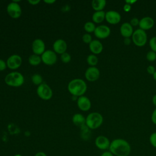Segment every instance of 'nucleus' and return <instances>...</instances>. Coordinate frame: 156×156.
I'll use <instances>...</instances> for the list:
<instances>
[{
	"label": "nucleus",
	"mask_w": 156,
	"mask_h": 156,
	"mask_svg": "<svg viewBox=\"0 0 156 156\" xmlns=\"http://www.w3.org/2000/svg\"><path fill=\"white\" fill-rule=\"evenodd\" d=\"M109 151L115 156H129L131 152L129 143L122 138H116L110 143Z\"/></svg>",
	"instance_id": "nucleus-1"
},
{
	"label": "nucleus",
	"mask_w": 156,
	"mask_h": 156,
	"mask_svg": "<svg viewBox=\"0 0 156 156\" xmlns=\"http://www.w3.org/2000/svg\"><path fill=\"white\" fill-rule=\"evenodd\" d=\"M69 92L73 96H81L86 92L87 85L85 82L81 79H74L71 80L68 85Z\"/></svg>",
	"instance_id": "nucleus-2"
},
{
	"label": "nucleus",
	"mask_w": 156,
	"mask_h": 156,
	"mask_svg": "<svg viewBox=\"0 0 156 156\" xmlns=\"http://www.w3.org/2000/svg\"><path fill=\"white\" fill-rule=\"evenodd\" d=\"M4 80L5 83L9 86L18 87L24 83V78L21 73L13 71L7 74L5 77Z\"/></svg>",
	"instance_id": "nucleus-3"
},
{
	"label": "nucleus",
	"mask_w": 156,
	"mask_h": 156,
	"mask_svg": "<svg viewBox=\"0 0 156 156\" xmlns=\"http://www.w3.org/2000/svg\"><path fill=\"white\" fill-rule=\"evenodd\" d=\"M103 122V116L98 112L89 113L86 117L85 124L90 129H96L99 128Z\"/></svg>",
	"instance_id": "nucleus-4"
},
{
	"label": "nucleus",
	"mask_w": 156,
	"mask_h": 156,
	"mask_svg": "<svg viewBox=\"0 0 156 156\" xmlns=\"http://www.w3.org/2000/svg\"><path fill=\"white\" fill-rule=\"evenodd\" d=\"M147 40V35L146 31L138 29L133 31L132 35V41L138 47H142L146 44Z\"/></svg>",
	"instance_id": "nucleus-5"
},
{
	"label": "nucleus",
	"mask_w": 156,
	"mask_h": 156,
	"mask_svg": "<svg viewBox=\"0 0 156 156\" xmlns=\"http://www.w3.org/2000/svg\"><path fill=\"white\" fill-rule=\"evenodd\" d=\"M37 93L41 99L45 101L51 99L52 96V91L51 88L45 83H42L38 86L37 88Z\"/></svg>",
	"instance_id": "nucleus-6"
},
{
	"label": "nucleus",
	"mask_w": 156,
	"mask_h": 156,
	"mask_svg": "<svg viewBox=\"0 0 156 156\" xmlns=\"http://www.w3.org/2000/svg\"><path fill=\"white\" fill-rule=\"evenodd\" d=\"M7 12L10 17L15 19L18 18L22 13V10L20 5L14 1L11 2L7 5Z\"/></svg>",
	"instance_id": "nucleus-7"
},
{
	"label": "nucleus",
	"mask_w": 156,
	"mask_h": 156,
	"mask_svg": "<svg viewBox=\"0 0 156 156\" xmlns=\"http://www.w3.org/2000/svg\"><path fill=\"white\" fill-rule=\"evenodd\" d=\"M41 61L46 65L55 64L57 60L56 53L51 50H46L41 55Z\"/></svg>",
	"instance_id": "nucleus-8"
},
{
	"label": "nucleus",
	"mask_w": 156,
	"mask_h": 156,
	"mask_svg": "<svg viewBox=\"0 0 156 156\" xmlns=\"http://www.w3.org/2000/svg\"><path fill=\"white\" fill-rule=\"evenodd\" d=\"M6 63L9 69L15 70L21 66L22 64V58L19 55L13 54L7 58Z\"/></svg>",
	"instance_id": "nucleus-9"
},
{
	"label": "nucleus",
	"mask_w": 156,
	"mask_h": 156,
	"mask_svg": "<svg viewBox=\"0 0 156 156\" xmlns=\"http://www.w3.org/2000/svg\"><path fill=\"white\" fill-rule=\"evenodd\" d=\"M110 141L109 139L104 135H99L97 136L94 141V144L96 147L100 150L106 151L107 149H109Z\"/></svg>",
	"instance_id": "nucleus-10"
},
{
	"label": "nucleus",
	"mask_w": 156,
	"mask_h": 156,
	"mask_svg": "<svg viewBox=\"0 0 156 156\" xmlns=\"http://www.w3.org/2000/svg\"><path fill=\"white\" fill-rule=\"evenodd\" d=\"M111 30L108 26L106 25H99L96 27L94 34L98 38L104 39L107 38L110 34Z\"/></svg>",
	"instance_id": "nucleus-11"
},
{
	"label": "nucleus",
	"mask_w": 156,
	"mask_h": 156,
	"mask_svg": "<svg viewBox=\"0 0 156 156\" xmlns=\"http://www.w3.org/2000/svg\"><path fill=\"white\" fill-rule=\"evenodd\" d=\"M100 76V71L96 66L88 67L85 73V77L86 79L90 82H94L97 80Z\"/></svg>",
	"instance_id": "nucleus-12"
},
{
	"label": "nucleus",
	"mask_w": 156,
	"mask_h": 156,
	"mask_svg": "<svg viewBox=\"0 0 156 156\" xmlns=\"http://www.w3.org/2000/svg\"><path fill=\"white\" fill-rule=\"evenodd\" d=\"M107 22L111 24H116L121 20L120 13L115 10H109L105 12V19Z\"/></svg>",
	"instance_id": "nucleus-13"
},
{
	"label": "nucleus",
	"mask_w": 156,
	"mask_h": 156,
	"mask_svg": "<svg viewBox=\"0 0 156 156\" xmlns=\"http://www.w3.org/2000/svg\"><path fill=\"white\" fill-rule=\"evenodd\" d=\"M32 49L34 54L38 55H42L45 51V44L44 41L40 38L34 40L32 44Z\"/></svg>",
	"instance_id": "nucleus-14"
},
{
	"label": "nucleus",
	"mask_w": 156,
	"mask_h": 156,
	"mask_svg": "<svg viewBox=\"0 0 156 156\" xmlns=\"http://www.w3.org/2000/svg\"><path fill=\"white\" fill-rule=\"evenodd\" d=\"M77 104L79 108L82 111H88L90 109L91 103L88 98L85 96H81L78 98Z\"/></svg>",
	"instance_id": "nucleus-15"
},
{
	"label": "nucleus",
	"mask_w": 156,
	"mask_h": 156,
	"mask_svg": "<svg viewBox=\"0 0 156 156\" xmlns=\"http://www.w3.org/2000/svg\"><path fill=\"white\" fill-rule=\"evenodd\" d=\"M154 25V20L150 16H144L140 20L139 27L140 29L146 31L151 29Z\"/></svg>",
	"instance_id": "nucleus-16"
},
{
	"label": "nucleus",
	"mask_w": 156,
	"mask_h": 156,
	"mask_svg": "<svg viewBox=\"0 0 156 156\" xmlns=\"http://www.w3.org/2000/svg\"><path fill=\"white\" fill-rule=\"evenodd\" d=\"M54 51L56 54H62L66 52L67 49V44L66 41L62 39H58L55 40L53 44Z\"/></svg>",
	"instance_id": "nucleus-17"
},
{
	"label": "nucleus",
	"mask_w": 156,
	"mask_h": 156,
	"mask_svg": "<svg viewBox=\"0 0 156 156\" xmlns=\"http://www.w3.org/2000/svg\"><path fill=\"white\" fill-rule=\"evenodd\" d=\"M120 33L124 38H130L133 33V26L130 23H124L120 26Z\"/></svg>",
	"instance_id": "nucleus-18"
},
{
	"label": "nucleus",
	"mask_w": 156,
	"mask_h": 156,
	"mask_svg": "<svg viewBox=\"0 0 156 156\" xmlns=\"http://www.w3.org/2000/svg\"><path fill=\"white\" fill-rule=\"evenodd\" d=\"M89 49L93 54H99L103 50V45L99 40H93L89 44Z\"/></svg>",
	"instance_id": "nucleus-19"
},
{
	"label": "nucleus",
	"mask_w": 156,
	"mask_h": 156,
	"mask_svg": "<svg viewBox=\"0 0 156 156\" xmlns=\"http://www.w3.org/2000/svg\"><path fill=\"white\" fill-rule=\"evenodd\" d=\"M72 121L74 125L81 127L85 125L86 118H85V116L80 113H76L73 115Z\"/></svg>",
	"instance_id": "nucleus-20"
},
{
	"label": "nucleus",
	"mask_w": 156,
	"mask_h": 156,
	"mask_svg": "<svg viewBox=\"0 0 156 156\" xmlns=\"http://www.w3.org/2000/svg\"><path fill=\"white\" fill-rule=\"evenodd\" d=\"M105 19V12L104 10L96 11L92 15L93 21L95 23H101Z\"/></svg>",
	"instance_id": "nucleus-21"
},
{
	"label": "nucleus",
	"mask_w": 156,
	"mask_h": 156,
	"mask_svg": "<svg viewBox=\"0 0 156 156\" xmlns=\"http://www.w3.org/2000/svg\"><path fill=\"white\" fill-rule=\"evenodd\" d=\"M106 5L105 0H93L91 2L92 8L96 11H102Z\"/></svg>",
	"instance_id": "nucleus-22"
},
{
	"label": "nucleus",
	"mask_w": 156,
	"mask_h": 156,
	"mask_svg": "<svg viewBox=\"0 0 156 156\" xmlns=\"http://www.w3.org/2000/svg\"><path fill=\"white\" fill-rule=\"evenodd\" d=\"M28 61L29 64L32 66L38 65L41 63V62H42L41 57H40V55H38L34 54L29 56L28 58Z\"/></svg>",
	"instance_id": "nucleus-23"
},
{
	"label": "nucleus",
	"mask_w": 156,
	"mask_h": 156,
	"mask_svg": "<svg viewBox=\"0 0 156 156\" xmlns=\"http://www.w3.org/2000/svg\"><path fill=\"white\" fill-rule=\"evenodd\" d=\"M87 62L90 66H95L98 63V58L96 55L91 54L88 55Z\"/></svg>",
	"instance_id": "nucleus-24"
},
{
	"label": "nucleus",
	"mask_w": 156,
	"mask_h": 156,
	"mask_svg": "<svg viewBox=\"0 0 156 156\" xmlns=\"http://www.w3.org/2000/svg\"><path fill=\"white\" fill-rule=\"evenodd\" d=\"M83 27H84L85 30L87 33L90 34L91 32H94V31L96 29V26L94 23H93L91 21H88L85 23Z\"/></svg>",
	"instance_id": "nucleus-25"
},
{
	"label": "nucleus",
	"mask_w": 156,
	"mask_h": 156,
	"mask_svg": "<svg viewBox=\"0 0 156 156\" xmlns=\"http://www.w3.org/2000/svg\"><path fill=\"white\" fill-rule=\"evenodd\" d=\"M31 80L34 84L39 86L43 83V78L39 74H34L31 77Z\"/></svg>",
	"instance_id": "nucleus-26"
},
{
	"label": "nucleus",
	"mask_w": 156,
	"mask_h": 156,
	"mask_svg": "<svg viewBox=\"0 0 156 156\" xmlns=\"http://www.w3.org/2000/svg\"><path fill=\"white\" fill-rule=\"evenodd\" d=\"M60 59L61 60L65 63H68L71 61V55L68 53V52H64L60 55Z\"/></svg>",
	"instance_id": "nucleus-27"
},
{
	"label": "nucleus",
	"mask_w": 156,
	"mask_h": 156,
	"mask_svg": "<svg viewBox=\"0 0 156 156\" xmlns=\"http://www.w3.org/2000/svg\"><path fill=\"white\" fill-rule=\"evenodd\" d=\"M146 59L149 62L155 61L156 60V52L151 50L147 52V53L146 54Z\"/></svg>",
	"instance_id": "nucleus-28"
},
{
	"label": "nucleus",
	"mask_w": 156,
	"mask_h": 156,
	"mask_svg": "<svg viewBox=\"0 0 156 156\" xmlns=\"http://www.w3.org/2000/svg\"><path fill=\"white\" fill-rule=\"evenodd\" d=\"M149 46L151 49V51L156 52V36L152 37L149 40Z\"/></svg>",
	"instance_id": "nucleus-29"
},
{
	"label": "nucleus",
	"mask_w": 156,
	"mask_h": 156,
	"mask_svg": "<svg viewBox=\"0 0 156 156\" xmlns=\"http://www.w3.org/2000/svg\"><path fill=\"white\" fill-rule=\"evenodd\" d=\"M82 40L83 41L86 43V44H90L91 41H92V37L91 35L88 34V33H86L85 34L83 35L82 36Z\"/></svg>",
	"instance_id": "nucleus-30"
},
{
	"label": "nucleus",
	"mask_w": 156,
	"mask_h": 156,
	"mask_svg": "<svg viewBox=\"0 0 156 156\" xmlns=\"http://www.w3.org/2000/svg\"><path fill=\"white\" fill-rule=\"evenodd\" d=\"M149 142L150 144L155 148H156V132H153L149 136Z\"/></svg>",
	"instance_id": "nucleus-31"
},
{
	"label": "nucleus",
	"mask_w": 156,
	"mask_h": 156,
	"mask_svg": "<svg viewBox=\"0 0 156 156\" xmlns=\"http://www.w3.org/2000/svg\"><path fill=\"white\" fill-rule=\"evenodd\" d=\"M139 22H140V20H138L137 18L136 17H134V18H132L131 20H130V24L132 26H138L139 25Z\"/></svg>",
	"instance_id": "nucleus-32"
},
{
	"label": "nucleus",
	"mask_w": 156,
	"mask_h": 156,
	"mask_svg": "<svg viewBox=\"0 0 156 156\" xmlns=\"http://www.w3.org/2000/svg\"><path fill=\"white\" fill-rule=\"evenodd\" d=\"M146 70H147V72L149 74H152L153 75L154 74V73L155 72V68L154 66L152 65H149L146 68Z\"/></svg>",
	"instance_id": "nucleus-33"
},
{
	"label": "nucleus",
	"mask_w": 156,
	"mask_h": 156,
	"mask_svg": "<svg viewBox=\"0 0 156 156\" xmlns=\"http://www.w3.org/2000/svg\"><path fill=\"white\" fill-rule=\"evenodd\" d=\"M7 63L2 59H0V71H4L7 68Z\"/></svg>",
	"instance_id": "nucleus-34"
},
{
	"label": "nucleus",
	"mask_w": 156,
	"mask_h": 156,
	"mask_svg": "<svg viewBox=\"0 0 156 156\" xmlns=\"http://www.w3.org/2000/svg\"><path fill=\"white\" fill-rule=\"evenodd\" d=\"M151 120L152 122L156 125V108L154 110L152 115H151Z\"/></svg>",
	"instance_id": "nucleus-35"
},
{
	"label": "nucleus",
	"mask_w": 156,
	"mask_h": 156,
	"mask_svg": "<svg viewBox=\"0 0 156 156\" xmlns=\"http://www.w3.org/2000/svg\"><path fill=\"white\" fill-rule=\"evenodd\" d=\"M131 8H132V5H130V4H127V3H126V4L124 5V6H123V10H124V11L126 12H130V10H131Z\"/></svg>",
	"instance_id": "nucleus-36"
},
{
	"label": "nucleus",
	"mask_w": 156,
	"mask_h": 156,
	"mask_svg": "<svg viewBox=\"0 0 156 156\" xmlns=\"http://www.w3.org/2000/svg\"><path fill=\"white\" fill-rule=\"evenodd\" d=\"M40 2V0H28V2L31 5H37Z\"/></svg>",
	"instance_id": "nucleus-37"
},
{
	"label": "nucleus",
	"mask_w": 156,
	"mask_h": 156,
	"mask_svg": "<svg viewBox=\"0 0 156 156\" xmlns=\"http://www.w3.org/2000/svg\"><path fill=\"white\" fill-rule=\"evenodd\" d=\"M101 156H114L112 153H111L109 151H106L102 152V154L101 155Z\"/></svg>",
	"instance_id": "nucleus-38"
},
{
	"label": "nucleus",
	"mask_w": 156,
	"mask_h": 156,
	"mask_svg": "<svg viewBox=\"0 0 156 156\" xmlns=\"http://www.w3.org/2000/svg\"><path fill=\"white\" fill-rule=\"evenodd\" d=\"M132 40L130 38H124V43L126 45H129L131 43Z\"/></svg>",
	"instance_id": "nucleus-39"
},
{
	"label": "nucleus",
	"mask_w": 156,
	"mask_h": 156,
	"mask_svg": "<svg viewBox=\"0 0 156 156\" xmlns=\"http://www.w3.org/2000/svg\"><path fill=\"white\" fill-rule=\"evenodd\" d=\"M34 156H47L46 154L44 152H42V151H40V152H37Z\"/></svg>",
	"instance_id": "nucleus-40"
},
{
	"label": "nucleus",
	"mask_w": 156,
	"mask_h": 156,
	"mask_svg": "<svg viewBox=\"0 0 156 156\" xmlns=\"http://www.w3.org/2000/svg\"><path fill=\"white\" fill-rule=\"evenodd\" d=\"M44 2L46 4H52L53 3H54L55 2V0H44Z\"/></svg>",
	"instance_id": "nucleus-41"
},
{
	"label": "nucleus",
	"mask_w": 156,
	"mask_h": 156,
	"mask_svg": "<svg viewBox=\"0 0 156 156\" xmlns=\"http://www.w3.org/2000/svg\"><path fill=\"white\" fill-rule=\"evenodd\" d=\"M136 2V0H134V1H131V0H128V1H126V3H127V4H130V5H132L133 4H134V3H135Z\"/></svg>",
	"instance_id": "nucleus-42"
},
{
	"label": "nucleus",
	"mask_w": 156,
	"mask_h": 156,
	"mask_svg": "<svg viewBox=\"0 0 156 156\" xmlns=\"http://www.w3.org/2000/svg\"><path fill=\"white\" fill-rule=\"evenodd\" d=\"M152 103H153V104L156 107V94H155V95L152 97Z\"/></svg>",
	"instance_id": "nucleus-43"
},
{
	"label": "nucleus",
	"mask_w": 156,
	"mask_h": 156,
	"mask_svg": "<svg viewBox=\"0 0 156 156\" xmlns=\"http://www.w3.org/2000/svg\"><path fill=\"white\" fill-rule=\"evenodd\" d=\"M152 76H153V78H154V79L156 81V71H155V72L154 73V74Z\"/></svg>",
	"instance_id": "nucleus-44"
},
{
	"label": "nucleus",
	"mask_w": 156,
	"mask_h": 156,
	"mask_svg": "<svg viewBox=\"0 0 156 156\" xmlns=\"http://www.w3.org/2000/svg\"><path fill=\"white\" fill-rule=\"evenodd\" d=\"M14 156H22V155H20V154H16V155H15Z\"/></svg>",
	"instance_id": "nucleus-45"
}]
</instances>
